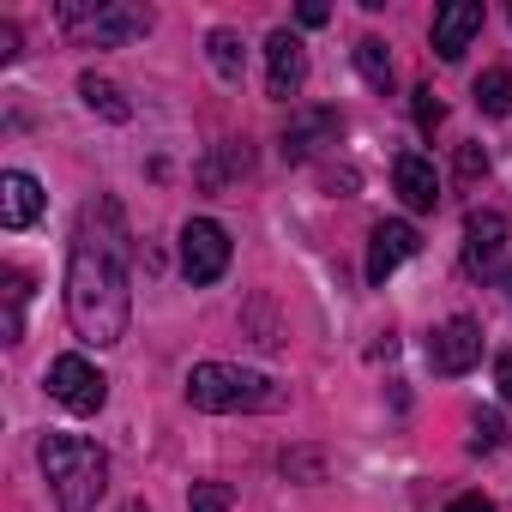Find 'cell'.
<instances>
[{"instance_id": "6da1fadb", "label": "cell", "mask_w": 512, "mask_h": 512, "mask_svg": "<svg viewBox=\"0 0 512 512\" xmlns=\"http://www.w3.org/2000/svg\"><path fill=\"white\" fill-rule=\"evenodd\" d=\"M127 217L115 199H91L79 211L73 266H67V314L85 344H121L127 338Z\"/></svg>"}, {"instance_id": "7a4b0ae2", "label": "cell", "mask_w": 512, "mask_h": 512, "mask_svg": "<svg viewBox=\"0 0 512 512\" xmlns=\"http://www.w3.org/2000/svg\"><path fill=\"white\" fill-rule=\"evenodd\" d=\"M37 458H43V476H49L61 512H91V506L103 500V488H109V458H103V446H91V440H79V434H49V440L37 446Z\"/></svg>"}, {"instance_id": "3957f363", "label": "cell", "mask_w": 512, "mask_h": 512, "mask_svg": "<svg viewBox=\"0 0 512 512\" xmlns=\"http://www.w3.org/2000/svg\"><path fill=\"white\" fill-rule=\"evenodd\" d=\"M187 404L193 410H211V416H229V410H278L284 404V386L253 374V368H229V362H199L187 374Z\"/></svg>"}, {"instance_id": "277c9868", "label": "cell", "mask_w": 512, "mask_h": 512, "mask_svg": "<svg viewBox=\"0 0 512 512\" xmlns=\"http://www.w3.org/2000/svg\"><path fill=\"white\" fill-rule=\"evenodd\" d=\"M61 25L91 37L97 49H115L151 31V7H61Z\"/></svg>"}, {"instance_id": "5b68a950", "label": "cell", "mask_w": 512, "mask_h": 512, "mask_svg": "<svg viewBox=\"0 0 512 512\" xmlns=\"http://www.w3.org/2000/svg\"><path fill=\"white\" fill-rule=\"evenodd\" d=\"M49 398H55L61 410H73V416H97V410L109 404V380L97 374V362L61 356V362L49 368Z\"/></svg>"}, {"instance_id": "8992f818", "label": "cell", "mask_w": 512, "mask_h": 512, "mask_svg": "<svg viewBox=\"0 0 512 512\" xmlns=\"http://www.w3.org/2000/svg\"><path fill=\"white\" fill-rule=\"evenodd\" d=\"M181 272H187L193 284H217V278L229 272V235H223V223L193 217V223L181 229Z\"/></svg>"}, {"instance_id": "52a82bcc", "label": "cell", "mask_w": 512, "mask_h": 512, "mask_svg": "<svg viewBox=\"0 0 512 512\" xmlns=\"http://www.w3.org/2000/svg\"><path fill=\"white\" fill-rule=\"evenodd\" d=\"M428 362H434V374H470L476 362H482V326L476 320H446L434 338H428Z\"/></svg>"}, {"instance_id": "ba28073f", "label": "cell", "mask_w": 512, "mask_h": 512, "mask_svg": "<svg viewBox=\"0 0 512 512\" xmlns=\"http://www.w3.org/2000/svg\"><path fill=\"white\" fill-rule=\"evenodd\" d=\"M500 253H506V217L500 211H470V223H464V272L488 278L500 266Z\"/></svg>"}, {"instance_id": "9c48e42d", "label": "cell", "mask_w": 512, "mask_h": 512, "mask_svg": "<svg viewBox=\"0 0 512 512\" xmlns=\"http://www.w3.org/2000/svg\"><path fill=\"white\" fill-rule=\"evenodd\" d=\"M416 247H422V235L410 223H398V217L392 223H374V235H368V284H386Z\"/></svg>"}, {"instance_id": "30bf717a", "label": "cell", "mask_w": 512, "mask_h": 512, "mask_svg": "<svg viewBox=\"0 0 512 512\" xmlns=\"http://www.w3.org/2000/svg\"><path fill=\"white\" fill-rule=\"evenodd\" d=\"M302 79H308L302 37H290V31H272V43H266V91L290 103V97L302 91Z\"/></svg>"}, {"instance_id": "8fae6325", "label": "cell", "mask_w": 512, "mask_h": 512, "mask_svg": "<svg viewBox=\"0 0 512 512\" xmlns=\"http://www.w3.org/2000/svg\"><path fill=\"white\" fill-rule=\"evenodd\" d=\"M476 31H482V7H476V0H452V7L434 13V55L440 61H458Z\"/></svg>"}, {"instance_id": "7c38bea8", "label": "cell", "mask_w": 512, "mask_h": 512, "mask_svg": "<svg viewBox=\"0 0 512 512\" xmlns=\"http://www.w3.org/2000/svg\"><path fill=\"white\" fill-rule=\"evenodd\" d=\"M392 187H398V199H404L410 211H434V205H440V175H434V163H428L422 151H404V157L392 163Z\"/></svg>"}, {"instance_id": "4fadbf2b", "label": "cell", "mask_w": 512, "mask_h": 512, "mask_svg": "<svg viewBox=\"0 0 512 512\" xmlns=\"http://www.w3.org/2000/svg\"><path fill=\"white\" fill-rule=\"evenodd\" d=\"M37 217H43V187L25 169L0 175V223H7V229H31Z\"/></svg>"}, {"instance_id": "5bb4252c", "label": "cell", "mask_w": 512, "mask_h": 512, "mask_svg": "<svg viewBox=\"0 0 512 512\" xmlns=\"http://www.w3.org/2000/svg\"><path fill=\"white\" fill-rule=\"evenodd\" d=\"M320 139H338V115H332V109H308L302 121H290V133H284V151H290V157H308Z\"/></svg>"}, {"instance_id": "9a60e30c", "label": "cell", "mask_w": 512, "mask_h": 512, "mask_svg": "<svg viewBox=\"0 0 512 512\" xmlns=\"http://www.w3.org/2000/svg\"><path fill=\"white\" fill-rule=\"evenodd\" d=\"M211 67H217V79L241 85V73H247V49H241L235 31H211Z\"/></svg>"}, {"instance_id": "2e32d148", "label": "cell", "mask_w": 512, "mask_h": 512, "mask_svg": "<svg viewBox=\"0 0 512 512\" xmlns=\"http://www.w3.org/2000/svg\"><path fill=\"white\" fill-rule=\"evenodd\" d=\"M476 109L482 115H512V73L506 67H488L476 79Z\"/></svg>"}, {"instance_id": "e0dca14e", "label": "cell", "mask_w": 512, "mask_h": 512, "mask_svg": "<svg viewBox=\"0 0 512 512\" xmlns=\"http://www.w3.org/2000/svg\"><path fill=\"white\" fill-rule=\"evenodd\" d=\"M356 67H362V79H368L374 91H392V55H386L380 37H362V43H356Z\"/></svg>"}, {"instance_id": "ac0fdd59", "label": "cell", "mask_w": 512, "mask_h": 512, "mask_svg": "<svg viewBox=\"0 0 512 512\" xmlns=\"http://www.w3.org/2000/svg\"><path fill=\"white\" fill-rule=\"evenodd\" d=\"M79 97L97 109V115H109V121H127V103H121V91L109 85V79H97V73H85L79 79Z\"/></svg>"}, {"instance_id": "d6986e66", "label": "cell", "mask_w": 512, "mask_h": 512, "mask_svg": "<svg viewBox=\"0 0 512 512\" xmlns=\"http://www.w3.org/2000/svg\"><path fill=\"white\" fill-rule=\"evenodd\" d=\"M25 302H31V278L25 272H7V344L25 338Z\"/></svg>"}, {"instance_id": "ffe728a7", "label": "cell", "mask_w": 512, "mask_h": 512, "mask_svg": "<svg viewBox=\"0 0 512 512\" xmlns=\"http://www.w3.org/2000/svg\"><path fill=\"white\" fill-rule=\"evenodd\" d=\"M500 440H506V422L494 410H476L470 416V452H500Z\"/></svg>"}, {"instance_id": "44dd1931", "label": "cell", "mask_w": 512, "mask_h": 512, "mask_svg": "<svg viewBox=\"0 0 512 512\" xmlns=\"http://www.w3.org/2000/svg\"><path fill=\"white\" fill-rule=\"evenodd\" d=\"M229 500H235V494H229L223 482H199V488L187 494V506H193V512H229Z\"/></svg>"}, {"instance_id": "7402d4cb", "label": "cell", "mask_w": 512, "mask_h": 512, "mask_svg": "<svg viewBox=\"0 0 512 512\" xmlns=\"http://www.w3.org/2000/svg\"><path fill=\"white\" fill-rule=\"evenodd\" d=\"M440 115H446V109H440V97L422 85V91H416V127H422V133H434V127H440Z\"/></svg>"}, {"instance_id": "603a6c76", "label": "cell", "mask_w": 512, "mask_h": 512, "mask_svg": "<svg viewBox=\"0 0 512 512\" xmlns=\"http://www.w3.org/2000/svg\"><path fill=\"white\" fill-rule=\"evenodd\" d=\"M284 476H308V482H320V458H314V452H284Z\"/></svg>"}, {"instance_id": "cb8c5ba5", "label": "cell", "mask_w": 512, "mask_h": 512, "mask_svg": "<svg viewBox=\"0 0 512 512\" xmlns=\"http://www.w3.org/2000/svg\"><path fill=\"white\" fill-rule=\"evenodd\" d=\"M458 175H464V181H476V175H488V157H482L476 145H464V151H458Z\"/></svg>"}, {"instance_id": "d4e9b609", "label": "cell", "mask_w": 512, "mask_h": 512, "mask_svg": "<svg viewBox=\"0 0 512 512\" xmlns=\"http://www.w3.org/2000/svg\"><path fill=\"white\" fill-rule=\"evenodd\" d=\"M494 386H500V398L512 404V350H500V362H494Z\"/></svg>"}, {"instance_id": "484cf974", "label": "cell", "mask_w": 512, "mask_h": 512, "mask_svg": "<svg viewBox=\"0 0 512 512\" xmlns=\"http://www.w3.org/2000/svg\"><path fill=\"white\" fill-rule=\"evenodd\" d=\"M446 512H494V506H488V500H482V494H458V500H452V506H446Z\"/></svg>"}, {"instance_id": "4316f807", "label": "cell", "mask_w": 512, "mask_h": 512, "mask_svg": "<svg viewBox=\"0 0 512 512\" xmlns=\"http://www.w3.org/2000/svg\"><path fill=\"white\" fill-rule=\"evenodd\" d=\"M19 55V31L13 25H0V61H13Z\"/></svg>"}, {"instance_id": "83f0119b", "label": "cell", "mask_w": 512, "mask_h": 512, "mask_svg": "<svg viewBox=\"0 0 512 512\" xmlns=\"http://www.w3.org/2000/svg\"><path fill=\"white\" fill-rule=\"evenodd\" d=\"M121 512H151V506H145V500H127V506H121Z\"/></svg>"}, {"instance_id": "f1b7e54d", "label": "cell", "mask_w": 512, "mask_h": 512, "mask_svg": "<svg viewBox=\"0 0 512 512\" xmlns=\"http://www.w3.org/2000/svg\"><path fill=\"white\" fill-rule=\"evenodd\" d=\"M506 296H512V266H506Z\"/></svg>"}]
</instances>
